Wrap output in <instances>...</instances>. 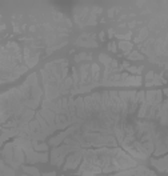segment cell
I'll use <instances>...</instances> for the list:
<instances>
[{"label": "cell", "mask_w": 168, "mask_h": 176, "mask_svg": "<svg viewBox=\"0 0 168 176\" xmlns=\"http://www.w3.org/2000/svg\"><path fill=\"white\" fill-rule=\"evenodd\" d=\"M114 176H156L154 172L148 171L147 168L144 167H140V174L136 175V171L132 170V171H127V172H120V174H116Z\"/></svg>", "instance_id": "cell-1"}, {"label": "cell", "mask_w": 168, "mask_h": 176, "mask_svg": "<svg viewBox=\"0 0 168 176\" xmlns=\"http://www.w3.org/2000/svg\"><path fill=\"white\" fill-rule=\"evenodd\" d=\"M24 171L26 172H30L31 175H34V176H39V172L36 168H31V167H24Z\"/></svg>", "instance_id": "cell-2"}]
</instances>
